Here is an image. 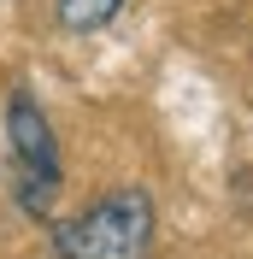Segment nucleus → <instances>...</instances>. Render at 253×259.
<instances>
[{
  "label": "nucleus",
  "mask_w": 253,
  "mask_h": 259,
  "mask_svg": "<svg viewBox=\"0 0 253 259\" xmlns=\"http://www.w3.org/2000/svg\"><path fill=\"white\" fill-rule=\"evenodd\" d=\"M153 194L142 183H118L95 194L77 218L53 224V259H153Z\"/></svg>",
  "instance_id": "1"
},
{
  "label": "nucleus",
  "mask_w": 253,
  "mask_h": 259,
  "mask_svg": "<svg viewBox=\"0 0 253 259\" xmlns=\"http://www.w3.org/2000/svg\"><path fill=\"white\" fill-rule=\"evenodd\" d=\"M6 177H12V200L30 218H48L65 183V159H59V136H53L48 106L30 89L6 95Z\"/></svg>",
  "instance_id": "2"
},
{
  "label": "nucleus",
  "mask_w": 253,
  "mask_h": 259,
  "mask_svg": "<svg viewBox=\"0 0 253 259\" xmlns=\"http://www.w3.org/2000/svg\"><path fill=\"white\" fill-rule=\"evenodd\" d=\"M124 12V0H53V18H59V30L71 35H95L106 24H118Z\"/></svg>",
  "instance_id": "3"
}]
</instances>
